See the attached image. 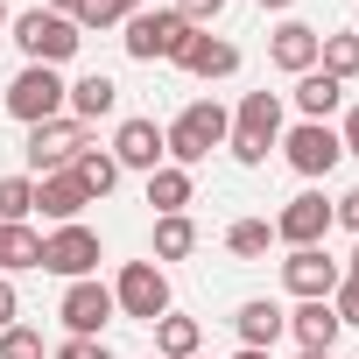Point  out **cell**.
<instances>
[{
  "instance_id": "22",
  "label": "cell",
  "mask_w": 359,
  "mask_h": 359,
  "mask_svg": "<svg viewBox=\"0 0 359 359\" xmlns=\"http://www.w3.org/2000/svg\"><path fill=\"white\" fill-rule=\"evenodd\" d=\"M198 198V184H191V169H176V162H162L155 176H148V205H155V219H169V212H184Z\"/></svg>"
},
{
  "instance_id": "7",
  "label": "cell",
  "mask_w": 359,
  "mask_h": 359,
  "mask_svg": "<svg viewBox=\"0 0 359 359\" xmlns=\"http://www.w3.org/2000/svg\"><path fill=\"white\" fill-rule=\"evenodd\" d=\"M113 303H120V317H134V324L169 317L176 303H169V275H162V261H127L120 282H113Z\"/></svg>"
},
{
  "instance_id": "11",
  "label": "cell",
  "mask_w": 359,
  "mask_h": 359,
  "mask_svg": "<svg viewBox=\"0 0 359 359\" xmlns=\"http://www.w3.org/2000/svg\"><path fill=\"white\" fill-rule=\"evenodd\" d=\"M57 317H64V331H71V338H106V324L120 317V303H113V289H106L99 275H85V282H71V289H64Z\"/></svg>"
},
{
  "instance_id": "26",
  "label": "cell",
  "mask_w": 359,
  "mask_h": 359,
  "mask_svg": "<svg viewBox=\"0 0 359 359\" xmlns=\"http://www.w3.org/2000/svg\"><path fill=\"white\" fill-rule=\"evenodd\" d=\"M268 240H275L268 219H233V226H226V254H233V261H261Z\"/></svg>"
},
{
  "instance_id": "40",
  "label": "cell",
  "mask_w": 359,
  "mask_h": 359,
  "mask_svg": "<svg viewBox=\"0 0 359 359\" xmlns=\"http://www.w3.org/2000/svg\"><path fill=\"white\" fill-rule=\"evenodd\" d=\"M261 8H296V0H261Z\"/></svg>"
},
{
  "instance_id": "23",
  "label": "cell",
  "mask_w": 359,
  "mask_h": 359,
  "mask_svg": "<svg viewBox=\"0 0 359 359\" xmlns=\"http://www.w3.org/2000/svg\"><path fill=\"white\" fill-rule=\"evenodd\" d=\"M191 254H198V226H191V212L155 219V254H148V261H191Z\"/></svg>"
},
{
  "instance_id": "36",
  "label": "cell",
  "mask_w": 359,
  "mask_h": 359,
  "mask_svg": "<svg viewBox=\"0 0 359 359\" xmlns=\"http://www.w3.org/2000/svg\"><path fill=\"white\" fill-rule=\"evenodd\" d=\"M338 141H345V155H352V162H359V106H352V113H345V127H338Z\"/></svg>"
},
{
  "instance_id": "30",
  "label": "cell",
  "mask_w": 359,
  "mask_h": 359,
  "mask_svg": "<svg viewBox=\"0 0 359 359\" xmlns=\"http://www.w3.org/2000/svg\"><path fill=\"white\" fill-rule=\"evenodd\" d=\"M0 359H43V331L8 324V331H0Z\"/></svg>"
},
{
  "instance_id": "34",
  "label": "cell",
  "mask_w": 359,
  "mask_h": 359,
  "mask_svg": "<svg viewBox=\"0 0 359 359\" xmlns=\"http://www.w3.org/2000/svg\"><path fill=\"white\" fill-rule=\"evenodd\" d=\"M331 226H352V233H359V191H345V198L331 205Z\"/></svg>"
},
{
  "instance_id": "37",
  "label": "cell",
  "mask_w": 359,
  "mask_h": 359,
  "mask_svg": "<svg viewBox=\"0 0 359 359\" xmlns=\"http://www.w3.org/2000/svg\"><path fill=\"white\" fill-rule=\"evenodd\" d=\"M43 8H50V15H71V22H78V15H85V0H43Z\"/></svg>"
},
{
  "instance_id": "3",
  "label": "cell",
  "mask_w": 359,
  "mask_h": 359,
  "mask_svg": "<svg viewBox=\"0 0 359 359\" xmlns=\"http://www.w3.org/2000/svg\"><path fill=\"white\" fill-rule=\"evenodd\" d=\"M275 141H282V92H247V99H240V113H233V134H226L233 162L261 169Z\"/></svg>"
},
{
  "instance_id": "17",
  "label": "cell",
  "mask_w": 359,
  "mask_h": 359,
  "mask_svg": "<svg viewBox=\"0 0 359 359\" xmlns=\"http://www.w3.org/2000/svg\"><path fill=\"white\" fill-rule=\"evenodd\" d=\"M233 331H240V345L275 352V338H289V310H282V303H268V296H254V303H240V310H233Z\"/></svg>"
},
{
  "instance_id": "43",
  "label": "cell",
  "mask_w": 359,
  "mask_h": 359,
  "mask_svg": "<svg viewBox=\"0 0 359 359\" xmlns=\"http://www.w3.org/2000/svg\"><path fill=\"white\" fill-rule=\"evenodd\" d=\"M0 247H8V226H0Z\"/></svg>"
},
{
  "instance_id": "6",
  "label": "cell",
  "mask_w": 359,
  "mask_h": 359,
  "mask_svg": "<svg viewBox=\"0 0 359 359\" xmlns=\"http://www.w3.org/2000/svg\"><path fill=\"white\" fill-rule=\"evenodd\" d=\"M282 155H289V169L296 176H331L338 162H345V141H338V127L331 120H296V127H282V141H275Z\"/></svg>"
},
{
  "instance_id": "9",
  "label": "cell",
  "mask_w": 359,
  "mask_h": 359,
  "mask_svg": "<svg viewBox=\"0 0 359 359\" xmlns=\"http://www.w3.org/2000/svg\"><path fill=\"white\" fill-rule=\"evenodd\" d=\"M99 261H106V247H99V233L78 219V226H57V233H43V268L50 275H64V282H85V275H99Z\"/></svg>"
},
{
  "instance_id": "2",
  "label": "cell",
  "mask_w": 359,
  "mask_h": 359,
  "mask_svg": "<svg viewBox=\"0 0 359 359\" xmlns=\"http://www.w3.org/2000/svg\"><path fill=\"white\" fill-rule=\"evenodd\" d=\"M8 29H15L22 57H29V64H50V71L71 64V57L85 50V29H78L71 15H50V8H29V15H15Z\"/></svg>"
},
{
  "instance_id": "8",
  "label": "cell",
  "mask_w": 359,
  "mask_h": 359,
  "mask_svg": "<svg viewBox=\"0 0 359 359\" xmlns=\"http://www.w3.org/2000/svg\"><path fill=\"white\" fill-rule=\"evenodd\" d=\"M85 148H92V127H78L71 113H64V120H43V127H29V141H22V155H29V169H36V176H57V169H71Z\"/></svg>"
},
{
  "instance_id": "10",
  "label": "cell",
  "mask_w": 359,
  "mask_h": 359,
  "mask_svg": "<svg viewBox=\"0 0 359 359\" xmlns=\"http://www.w3.org/2000/svg\"><path fill=\"white\" fill-rule=\"evenodd\" d=\"M338 282H345V261H331L324 247H289V261H282V289H289L296 303H331Z\"/></svg>"
},
{
  "instance_id": "19",
  "label": "cell",
  "mask_w": 359,
  "mask_h": 359,
  "mask_svg": "<svg viewBox=\"0 0 359 359\" xmlns=\"http://www.w3.org/2000/svg\"><path fill=\"white\" fill-rule=\"evenodd\" d=\"M113 106H120V85H113L106 71H92V78H78V85H71V99H64V113H71L78 127H92V120H106Z\"/></svg>"
},
{
  "instance_id": "29",
  "label": "cell",
  "mask_w": 359,
  "mask_h": 359,
  "mask_svg": "<svg viewBox=\"0 0 359 359\" xmlns=\"http://www.w3.org/2000/svg\"><path fill=\"white\" fill-rule=\"evenodd\" d=\"M134 15H141V0H85L78 29H120V22H134Z\"/></svg>"
},
{
  "instance_id": "1",
  "label": "cell",
  "mask_w": 359,
  "mask_h": 359,
  "mask_svg": "<svg viewBox=\"0 0 359 359\" xmlns=\"http://www.w3.org/2000/svg\"><path fill=\"white\" fill-rule=\"evenodd\" d=\"M226 134H233V113H226L219 99H191L184 113L162 127V148H169L176 169H198L212 148H226Z\"/></svg>"
},
{
  "instance_id": "41",
  "label": "cell",
  "mask_w": 359,
  "mask_h": 359,
  "mask_svg": "<svg viewBox=\"0 0 359 359\" xmlns=\"http://www.w3.org/2000/svg\"><path fill=\"white\" fill-rule=\"evenodd\" d=\"M0 29H8V0H0Z\"/></svg>"
},
{
  "instance_id": "21",
  "label": "cell",
  "mask_w": 359,
  "mask_h": 359,
  "mask_svg": "<svg viewBox=\"0 0 359 359\" xmlns=\"http://www.w3.org/2000/svg\"><path fill=\"white\" fill-rule=\"evenodd\" d=\"M155 331V359H198V345H205V331H198V317H155L148 324Z\"/></svg>"
},
{
  "instance_id": "33",
  "label": "cell",
  "mask_w": 359,
  "mask_h": 359,
  "mask_svg": "<svg viewBox=\"0 0 359 359\" xmlns=\"http://www.w3.org/2000/svg\"><path fill=\"white\" fill-rule=\"evenodd\" d=\"M331 310H338V324H359V282H338L331 289Z\"/></svg>"
},
{
  "instance_id": "44",
  "label": "cell",
  "mask_w": 359,
  "mask_h": 359,
  "mask_svg": "<svg viewBox=\"0 0 359 359\" xmlns=\"http://www.w3.org/2000/svg\"><path fill=\"white\" fill-rule=\"evenodd\" d=\"M198 359H205V352H198Z\"/></svg>"
},
{
  "instance_id": "24",
  "label": "cell",
  "mask_w": 359,
  "mask_h": 359,
  "mask_svg": "<svg viewBox=\"0 0 359 359\" xmlns=\"http://www.w3.org/2000/svg\"><path fill=\"white\" fill-rule=\"evenodd\" d=\"M71 176H78V184H85V198H92V205H99V198H106V191H113V184H120V162H113V155H106V148H85V155H78V162H71Z\"/></svg>"
},
{
  "instance_id": "27",
  "label": "cell",
  "mask_w": 359,
  "mask_h": 359,
  "mask_svg": "<svg viewBox=\"0 0 359 359\" xmlns=\"http://www.w3.org/2000/svg\"><path fill=\"white\" fill-rule=\"evenodd\" d=\"M317 71L338 78V85L359 78V36H324V43H317Z\"/></svg>"
},
{
  "instance_id": "42",
  "label": "cell",
  "mask_w": 359,
  "mask_h": 359,
  "mask_svg": "<svg viewBox=\"0 0 359 359\" xmlns=\"http://www.w3.org/2000/svg\"><path fill=\"white\" fill-rule=\"evenodd\" d=\"M303 359H331V352H303Z\"/></svg>"
},
{
  "instance_id": "20",
  "label": "cell",
  "mask_w": 359,
  "mask_h": 359,
  "mask_svg": "<svg viewBox=\"0 0 359 359\" xmlns=\"http://www.w3.org/2000/svg\"><path fill=\"white\" fill-rule=\"evenodd\" d=\"M289 99H296V113H303V120H331V113L345 106V85H338V78H324V71H303Z\"/></svg>"
},
{
  "instance_id": "4",
  "label": "cell",
  "mask_w": 359,
  "mask_h": 359,
  "mask_svg": "<svg viewBox=\"0 0 359 359\" xmlns=\"http://www.w3.org/2000/svg\"><path fill=\"white\" fill-rule=\"evenodd\" d=\"M0 99H8V120L43 127V120H64L71 85H64V71H50V64H22V71H15V85L0 92Z\"/></svg>"
},
{
  "instance_id": "39",
  "label": "cell",
  "mask_w": 359,
  "mask_h": 359,
  "mask_svg": "<svg viewBox=\"0 0 359 359\" xmlns=\"http://www.w3.org/2000/svg\"><path fill=\"white\" fill-rule=\"evenodd\" d=\"M345 282H359V247H352V261H345Z\"/></svg>"
},
{
  "instance_id": "18",
  "label": "cell",
  "mask_w": 359,
  "mask_h": 359,
  "mask_svg": "<svg viewBox=\"0 0 359 359\" xmlns=\"http://www.w3.org/2000/svg\"><path fill=\"white\" fill-rule=\"evenodd\" d=\"M338 331H345V324H338L331 303H296V310H289V338H296L303 352H331Z\"/></svg>"
},
{
  "instance_id": "31",
  "label": "cell",
  "mask_w": 359,
  "mask_h": 359,
  "mask_svg": "<svg viewBox=\"0 0 359 359\" xmlns=\"http://www.w3.org/2000/svg\"><path fill=\"white\" fill-rule=\"evenodd\" d=\"M176 15H184L191 29H212V22L226 15V0H176Z\"/></svg>"
},
{
  "instance_id": "25",
  "label": "cell",
  "mask_w": 359,
  "mask_h": 359,
  "mask_svg": "<svg viewBox=\"0 0 359 359\" xmlns=\"http://www.w3.org/2000/svg\"><path fill=\"white\" fill-rule=\"evenodd\" d=\"M36 219V176H0V226Z\"/></svg>"
},
{
  "instance_id": "12",
  "label": "cell",
  "mask_w": 359,
  "mask_h": 359,
  "mask_svg": "<svg viewBox=\"0 0 359 359\" xmlns=\"http://www.w3.org/2000/svg\"><path fill=\"white\" fill-rule=\"evenodd\" d=\"M268 226H275L282 247H324V233H331V205H324V191H296Z\"/></svg>"
},
{
  "instance_id": "13",
  "label": "cell",
  "mask_w": 359,
  "mask_h": 359,
  "mask_svg": "<svg viewBox=\"0 0 359 359\" xmlns=\"http://www.w3.org/2000/svg\"><path fill=\"white\" fill-rule=\"evenodd\" d=\"M106 155H113L120 169H141V176H155V169L169 162V148H162V127H155V120H141V113L113 127V148H106Z\"/></svg>"
},
{
  "instance_id": "32",
  "label": "cell",
  "mask_w": 359,
  "mask_h": 359,
  "mask_svg": "<svg viewBox=\"0 0 359 359\" xmlns=\"http://www.w3.org/2000/svg\"><path fill=\"white\" fill-rule=\"evenodd\" d=\"M57 359H113V345H106V338H64Z\"/></svg>"
},
{
  "instance_id": "15",
  "label": "cell",
  "mask_w": 359,
  "mask_h": 359,
  "mask_svg": "<svg viewBox=\"0 0 359 359\" xmlns=\"http://www.w3.org/2000/svg\"><path fill=\"white\" fill-rule=\"evenodd\" d=\"M85 184H78V176L71 169H57V176H36V212L50 219V226H78L85 219Z\"/></svg>"
},
{
  "instance_id": "16",
  "label": "cell",
  "mask_w": 359,
  "mask_h": 359,
  "mask_svg": "<svg viewBox=\"0 0 359 359\" xmlns=\"http://www.w3.org/2000/svg\"><path fill=\"white\" fill-rule=\"evenodd\" d=\"M317 43H324V36H317L310 22H282V29L268 36V64L289 71V78H303V71H317Z\"/></svg>"
},
{
  "instance_id": "35",
  "label": "cell",
  "mask_w": 359,
  "mask_h": 359,
  "mask_svg": "<svg viewBox=\"0 0 359 359\" xmlns=\"http://www.w3.org/2000/svg\"><path fill=\"white\" fill-rule=\"evenodd\" d=\"M15 317H22V296H15V282H8V275H0V331H8Z\"/></svg>"
},
{
  "instance_id": "38",
  "label": "cell",
  "mask_w": 359,
  "mask_h": 359,
  "mask_svg": "<svg viewBox=\"0 0 359 359\" xmlns=\"http://www.w3.org/2000/svg\"><path fill=\"white\" fill-rule=\"evenodd\" d=\"M233 359H275V352H254V345H240V352H233Z\"/></svg>"
},
{
  "instance_id": "14",
  "label": "cell",
  "mask_w": 359,
  "mask_h": 359,
  "mask_svg": "<svg viewBox=\"0 0 359 359\" xmlns=\"http://www.w3.org/2000/svg\"><path fill=\"white\" fill-rule=\"evenodd\" d=\"M169 64H176V71H191V78H205V85H212V78H233V71H240V50H233L226 36H212V29H191V43H184V50H176Z\"/></svg>"
},
{
  "instance_id": "5",
  "label": "cell",
  "mask_w": 359,
  "mask_h": 359,
  "mask_svg": "<svg viewBox=\"0 0 359 359\" xmlns=\"http://www.w3.org/2000/svg\"><path fill=\"white\" fill-rule=\"evenodd\" d=\"M127 36H120V50L134 57V64H169L176 50L191 43V22L176 15V8H141L134 22H120Z\"/></svg>"
},
{
  "instance_id": "28",
  "label": "cell",
  "mask_w": 359,
  "mask_h": 359,
  "mask_svg": "<svg viewBox=\"0 0 359 359\" xmlns=\"http://www.w3.org/2000/svg\"><path fill=\"white\" fill-rule=\"evenodd\" d=\"M15 268H43V233L36 226H8V247H0V275Z\"/></svg>"
}]
</instances>
